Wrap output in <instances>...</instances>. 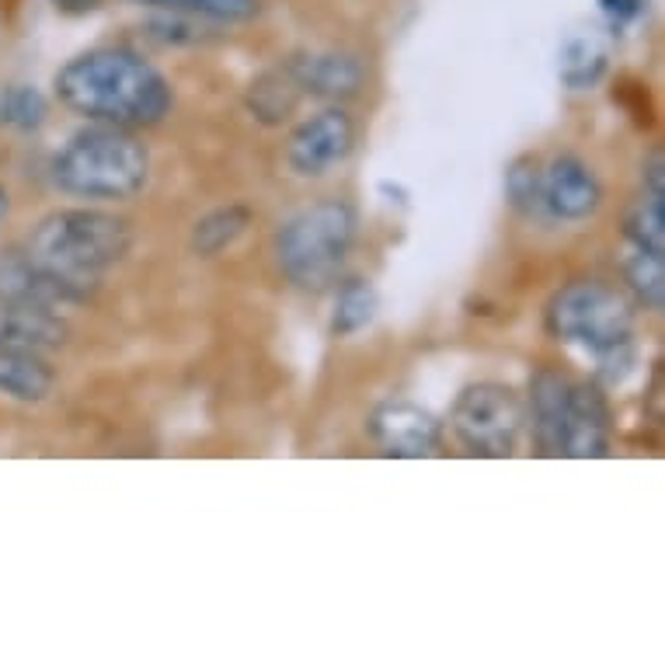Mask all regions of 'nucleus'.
<instances>
[{
    "label": "nucleus",
    "instance_id": "obj_1",
    "mask_svg": "<svg viewBox=\"0 0 665 665\" xmlns=\"http://www.w3.org/2000/svg\"><path fill=\"white\" fill-rule=\"evenodd\" d=\"M63 109L104 126H157L174 104L171 84L133 49L104 46L81 52L52 77Z\"/></svg>",
    "mask_w": 665,
    "mask_h": 665
},
{
    "label": "nucleus",
    "instance_id": "obj_2",
    "mask_svg": "<svg viewBox=\"0 0 665 665\" xmlns=\"http://www.w3.org/2000/svg\"><path fill=\"white\" fill-rule=\"evenodd\" d=\"M130 223L101 209H57L28 237L25 255L91 296L98 279L130 255Z\"/></svg>",
    "mask_w": 665,
    "mask_h": 665
},
{
    "label": "nucleus",
    "instance_id": "obj_3",
    "mask_svg": "<svg viewBox=\"0 0 665 665\" xmlns=\"http://www.w3.org/2000/svg\"><path fill=\"white\" fill-rule=\"evenodd\" d=\"M52 185L77 199L126 202L150 182V150L122 126H87L52 157Z\"/></svg>",
    "mask_w": 665,
    "mask_h": 665
},
{
    "label": "nucleus",
    "instance_id": "obj_4",
    "mask_svg": "<svg viewBox=\"0 0 665 665\" xmlns=\"http://www.w3.org/2000/svg\"><path fill=\"white\" fill-rule=\"evenodd\" d=\"M356 244V209L342 199L313 202L275 234V261L293 286L328 290L342 275Z\"/></svg>",
    "mask_w": 665,
    "mask_h": 665
},
{
    "label": "nucleus",
    "instance_id": "obj_5",
    "mask_svg": "<svg viewBox=\"0 0 665 665\" xmlns=\"http://www.w3.org/2000/svg\"><path fill=\"white\" fill-rule=\"evenodd\" d=\"M547 331L565 345H579L592 359L635 342V310L627 296L596 279H579L554 293Z\"/></svg>",
    "mask_w": 665,
    "mask_h": 665
},
{
    "label": "nucleus",
    "instance_id": "obj_6",
    "mask_svg": "<svg viewBox=\"0 0 665 665\" xmlns=\"http://www.w3.org/2000/svg\"><path fill=\"white\" fill-rule=\"evenodd\" d=\"M522 422H527L522 401L516 397L513 387L495 380H481L464 387L457 405L450 411V429L457 435V443L470 457H488V460L513 457Z\"/></svg>",
    "mask_w": 665,
    "mask_h": 665
},
{
    "label": "nucleus",
    "instance_id": "obj_7",
    "mask_svg": "<svg viewBox=\"0 0 665 665\" xmlns=\"http://www.w3.org/2000/svg\"><path fill=\"white\" fill-rule=\"evenodd\" d=\"M356 147V122L345 109H324L318 115L304 119L290 133L286 164L300 178H321L331 168H338Z\"/></svg>",
    "mask_w": 665,
    "mask_h": 665
},
{
    "label": "nucleus",
    "instance_id": "obj_8",
    "mask_svg": "<svg viewBox=\"0 0 665 665\" xmlns=\"http://www.w3.org/2000/svg\"><path fill=\"white\" fill-rule=\"evenodd\" d=\"M366 429L383 457L394 460H422L443 446V422L411 401H383L380 408H373Z\"/></svg>",
    "mask_w": 665,
    "mask_h": 665
},
{
    "label": "nucleus",
    "instance_id": "obj_9",
    "mask_svg": "<svg viewBox=\"0 0 665 665\" xmlns=\"http://www.w3.org/2000/svg\"><path fill=\"white\" fill-rule=\"evenodd\" d=\"M0 304L60 313L87 304V293L63 283V279L46 272L42 266H35L25 251H8L0 255Z\"/></svg>",
    "mask_w": 665,
    "mask_h": 665
},
{
    "label": "nucleus",
    "instance_id": "obj_10",
    "mask_svg": "<svg viewBox=\"0 0 665 665\" xmlns=\"http://www.w3.org/2000/svg\"><path fill=\"white\" fill-rule=\"evenodd\" d=\"M614 415L600 383H571L568 415L562 432V457L571 460H600L609 453Z\"/></svg>",
    "mask_w": 665,
    "mask_h": 665
},
{
    "label": "nucleus",
    "instance_id": "obj_11",
    "mask_svg": "<svg viewBox=\"0 0 665 665\" xmlns=\"http://www.w3.org/2000/svg\"><path fill=\"white\" fill-rule=\"evenodd\" d=\"M603 206V185L579 157H554L544 168V213L565 223H582Z\"/></svg>",
    "mask_w": 665,
    "mask_h": 665
},
{
    "label": "nucleus",
    "instance_id": "obj_12",
    "mask_svg": "<svg viewBox=\"0 0 665 665\" xmlns=\"http://www.w3.org/2000/svg\"><path fill=\"white\" fill-rule=\"evenodd\" d=\"M286 70L304 95H313L321 101H348V98H356L366 84L362 63L353 52H338V49L296 52V57L286 60Z\"/></svg>",
    "mask_w": 665,
    "mask_h": 665
},
{
    "label": "nucleus",
    "instance_id": "obj_13",
    "mask_svg": "<svg viewBox=\"0 0 665 665\" xmlns=\"http://www.w3.org/2000/svg\"><path fill=\"white\" fill-rule=\"evenodd\" d=\"M66 345L60 313L0 304V353H49Z\"/></svg>",
    "mask_w": 665,
    "mask_h": 665
},
{
    "label": "nucleus",
    "instance_id": "obj_14",
    "mask_svg": "<svg viewBox=\"0 0 665 665\" xmlns=\"http://www.w3.org/2000/svg\"><path fill=\"white\" fill-rule=\"evenodd\" d=\"M568 394L571 380L557 370H540L530 383V418H533V435L537 446L547 457H562V432H565V415H568Z\"/></svg>",
    "mask_w": 665,
    "mask_h": 665
},
{
    "label": "nucleus",
    "instance_id": "obj_15",
    "mask_svg": "<svg viewBox=\"0 0 665 665\" xmlns=\"http://www.w3.org/2000/svg\"><path fill=\"white\" fill-rule=\"evenodd\" d=\"M57 387V373L39 353H0V394L39 405Z\"/></svg>",
    "mask_w": 665,
    "mask_h": 665
},
{
    "label": "nucleus",
    "instance_id": "obj_16",
    "mask_svg": "<svg viewBox=\"0 0 665 665\" xmlns=\"http://www.w3.org/2000/svg\"><path fill=\"white\" fill-rule=\"evenodd\" d=\"M300 87H296L293 74L286 66L279 70H269V74H261L258 81H251L248 95H244V104H248V112L261 122V126H283V122L296 112V104H300Z\"/></svg>",
    "mask_w": 665,
    "mask_h": 665
},
{
    "label": "nucleus",
    "instance_id": "obj_17",
    "mask_svg": "<svg viewBox=\"0 0 665 665\" xmlns=\"http://www.w3.org/2000/svg\"><path fill=\"white\" fill-rule=\"evenodd\" d=\"M251 220H255V213L241 202L213 209V213H206L202 220H196V226H192V237H188L192 251H196L199 258L223 255L226 248H234V244L248 234Z\"/></svg>",
    "mask_w": 665,
    "mask_h": 665
},
{
    "label": "nucleus",
    "instance_id": "obj_18",
    "mask_svg": "<svg viewBox=\"0 0 665 665\" xmlns=\"http://www.w3.org/2000/svg\"><path fill=\"white\" fill-rule=\"evenodd\" d=\"M606 74V49L596 35H571L562 46V84L568 91H589Z\"/></svg>",
    "mask_w": 665,
    "mask_h": 665
},
{
    "label": "nucleus",
    "instance_id": "obj_19",
    "mask_svg": "<svg viewBox=\"0 0 665 665\" xmlns=\"http://www.w3.org/2000/svg\"><path fill=\"white\" fill-rule=\"evenodd\" d=\"M624 283L649 313H662L665 307V258L649 255L641 248H631V255L624 258Z\"/></svg>",
    "mask_w": 665,
    "mask_h": 665
},
{
    "label": "nucleus",
    "instance_id": "obj_20",
    "mask_svg": "<svg viewBox=\"0 0 665 665\" xmlns=\"http://www.w3.org/2000/svg\"><path fill=\"white\" fill-rule=\"evenodd\" d=\"M377 310H380V296H377L373 283H366V279H348V283L338 290L335 318H331V335H338V338L359 335L362 328L373 324Z\"/></svg>",
    "mask_w": 665,
    "mask_h": 665
},
{
    "label": "nucleus",
    "instance_id": "obj_21",
    "mask_svg": "<svg viewBox=\"0 0 665 665\" xmlns=\"http://www.w3.org/2000/svg\"><path fill=\"white\" fill-rule=\"evenodd\" d=\"M505 199L527 220L544 213V168L533 153H522L505 168Z\"/></svg>",
    "mask_w": 665,
    "mask_h": 665
},
{
    "label": "nucleus",
    "instance_id": "obj_22",
    "mask_svg": "<svg viewBox=\"0 0 665 665\" xmlns=\"http://www.w3.org/2000/svg\"><path fill=\"white\" fill-rule=\"evenodd\" d=\"M49 115V101L39 87L32 84H11L0 91V126L17 130V133H32L39 130Z\"/></svg>",
    "mask_w": 665,
    "mask_h": 665
},
{
    "label": "nucleus",
    "instance_id": "obj_23",
    "mask_svg": "<svg viewBox=\"0 0 665 665\" xmlns=\"http://www.w3.org/2000/svg\"><path fill=\"white\" fill-rule=\"evenodd\" d=\"M624 237L631 248L665 258V199L644 196L641 202H635L624 220Z\"/></svg>",
    "mask_w": 665,
    "mask_h": 665
},
{
    "label": "nucleus",
    "instance_id": "obj_24",
    "mask_svg": "<svg viewBox=\"0 0 665 665\" xmlns=\"http://www.w3.org/2000/svg\"><path fill=\"white\" fill-rule=\"evenodd\" d=\"M153 11H182L209 17V22H251L261 11V0H133Z\"/></svg>",
    "mask_w": 665,
    "mask_h": 665
},
{
    "label": "nucleus",
    "instance_id": "obj_25",
    "mask_svg": "<svg viewBox=\"0 0 665 665\" xmlns=\"http://www.w3.org/2000/svg\"><path fill=\"white\" fill-rule=\"evenodd\" d=\"M147 35L161 46H192L202 42V28L196 22V14H182V11H161L157 17L147 22Z\"/></svg>",
    "mask_w": 665,
    "mask_h": 665
},
{
    "label": "nucleus",
    "instance_id": "obj_26",
    "mask_svg": "<svg viewBox=\"0 0 665 665\" xmlns=\"http://www.w3.org/2000/svg\"><path fill=\"white\" fill-rule=\"evenodd\" d=\"M641 178H644V196L665 199V157L662 153L649 157V164H644Z\"/></svg>",
    "mask_w": 665,
    "mask_h": 665
},
{
    "label": "nucleus",
    "instance_id": "obj_27",
    "mask_svg": "<svg viewBox=\"0 0 665 665\" xmlns=\"http://www.w3.org/2000/svg\"><path fill=\"white\" fill-rule=\"evenodd\" d=\"M600 8L606 17H614V22H635V17L644 14V8H649V0H600Z\"/></svg>",
    "mask_w": 665,
    "mask_h": 665
},
{
    "label": "nucleus",
    "instance_id": "obj_28",
    "mask_svg": "<svg viewBox=\"0 0 665 665\" xmlns=\"http://www.w3.org/2000/svg\"><path fill=\"white\" fill-rule=\"evenodd\" d=\"M52 8L60 14H70V17H81V14H91L101 8V0H52Z\"/></svg>",
    "mask_w": 665,
    "mask_h": 665
},
{
    "label": "nucleus",
    "instance_id": "obj_29",
    "mask_svg": "<svg viewBox=\"0 0 665 665\" xmlns=\"http://www.w3.org/2000/svg\"><path fill=\"white\" fill-rule=\"evenodd\" d=\"M652 418L662 422V370H655V380H652Z\"/></svg>",
    "mask_w": 665,
    "mask_h": 665
},
{
    "label": "nucleus",
    "instance_id": "obj_30",
    "mask_svg": "<svg viewBox=\"0 0 665 665\" xmlns=\"http://www.w3.org/2000/svg\"><path fill=\"white\" fill-rule=\"evenodd\" d=\"M380 192H387V202H397V206H405L408 202V196H405V188L401 185H391V182H380Z\"/></svg>",
    "mask_w": 665,
    "mask_h": 665
},
{
    "label": "nucleus",
    "instance_id": "obj_31",
    "mask_svg": "<svg viewBox=\"0 0 665 665\" xmlns=\"http://www.w3.org/2000/svg\"><path fill=\"white\" fill-rule=\"evenodd\" d=\"M4 217H8V192L0 185V223H4Z\"/></svg>",
    "mask_w": 665,
    "mask_h": 665
}]
</instances>
